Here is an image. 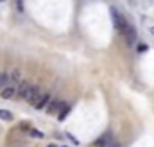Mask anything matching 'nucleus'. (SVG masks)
Returning <instances> with one entry per match:
<instances>
[{"mask_svg":"<svg viewBox=\"0 0 154 147\" xmlns=\"http://www.w3.org/2000/svg\"><path fill=\"white\" fill-rule=\"evenodd\" d=\"M16 86H18V83H7L4 88H0V97L2 99H13L16 95Z\"/></svg>","mask_w":154,"mask_h":147,"instance_id":"obj_2","label":"nucleus"},{"mask_svg":"<svg viewBox=\"0 0 154 147\" xmlns=\"http://www.w3.org/2000/svg\"><path fill=\"white\" fill-rule=\"evenodd\" d=\"M0 118L2 120H7V122H11L13 120V113L7 110H0Z\"/></svg>","mask_w":154,"mask_h":147,"instance_id":"obj_11","label":"nucleus"},{"mask_svg":"<svg viewBox=\"0 0 154 147\" xmlns=\"http://www.w3.org/2000/svg\"><path fill=\"white\" fill-rule=\"evenodd\" d=\"M20 74H22V72H20L18 68H14L11 74H7V79H9V83H18V79H20Z\"/></svg>","mask_w":154,"mask_h":147,"instance_id":"obj_9","label":"nucleus"},{"mask_svg":"<svg viewBox=\"0 0 154 147\" xmlns=\"http://www.w3.org/2000/svg\"><path fill=\"white\" fill-rule=\"evenodd\" d=\"M59 147H66V145H59Z\"/></svg>","mask_w":154,"mask_h":147,"instance_id":"obj_16","label":"nucleus"},{"mask_svg":"<svg viewBox=\"0 0 154 147\" xmlns=\"http://www.w3.org/2000/svg\"><path fill=\"white\" fill-rule=\"evenodd\" d=\"M29 135H31V136H36V138H43V133H41L39 129H34V127L29 129Z\"/></svg>","mask_w":154,"mask_h":147,"instance_id":"obj_12","label":"nucleus"},{"mask_svg":"<svg viewBox=\"0 0 154 147\" xmlns=\"http://www.w3.org/2000/svg\"><path fill=\"white\" fill-rule=\"evenodd\" d=\"M124 36H125V41L129 47H134V41H136V29L133 25H127L125 31H124Z\"/></svg>","mask_w":154,"mask_h":147,"instance_id":"obj_5","label":"nucleus"},{"mask_svg":"<svg viewBox=\"0 0 154 147\" xmlns=\"http://www.w3.org/2000/svg\"><path fill=\"white\" fill-rule=\"evenodd\" d=\"M145 50H147V45L145 43H140L138 45V52H145Z\"/></svg>","mask_w":154,"mask_h":147,"instance_id":"obj_13","label":"nucleus"},{"mask_svg":"<svg viewBox=\"0 0 154 147\" xmlns=\"http://www.w3.org/2000/svg\"><path fill=\"white\" fill-rule=\"evenodd\" d=\"M32 84L29 83V81H22V83H18V86H16V95L14 97H18V99H23L25 101V97H27V93H29V88H31Z\"/></svg>","mask_w":154,"mask_h":147,"instance_id":"obj_3","label":"nucleus"},{"mask_svg":"<svg viewBox=\"0 0 154 147\" xmlns=\"http://www.w3.org/2000/svg\"><path fill=\"white\" fill-rule=\"evenodd\" d=\"M0 2H4V0H0Z\"/></svg>","mask_w":154,"mask_h":147,"instance_id":"obj_17","label":"nucleus"},{"mask_svg":"<svg viewBox=\"0 0 154 147\" xmlns=\"http://www.w3.org/2000/svg\"><path fill=\"white\" fill-rule=\"evenodd\" d=\"M68 111H70V106H68V104L65 102V104L61 106V110L57 111V118H59V120H63V118L66 117V113H68Z\"/></svg>","mask_w":154,"mask_h":147,"instance_id":"obj_10","label":"nucleus"},{"mask_svg":"<svg viewBox=\"0 0 154 147\" xmlns=\"http://www.w3.org/2000/svg\"><path fill=\"white\" fill-rule=\"evenodd\" d=\"M47 147H57V145H56V144H48Z\"/></svg>","mask_w":154,"mask_h":147,"instance_id":"obj_15","label":"nucleus"},{"mask_svg":"<svg viewBox=\"0 0 154 147\" xmlns=\"http://www.w3.org/2000/svg\"><path fill=\"white\" fill-rule=\"evenodd\" d=\"M111 142H113V136H111V133L108 131V133H104V135L95 142V145H97V147H109Z\"/></svg>","mask_w":154,"mask_h":147,"instance_id":"obj_8","label":"nucleus"},{"mask_svg":"<svg viewBox=\"0 0 154 147\" xmlns=\"http://www.w3.org/2000/svg\"><path fill=\"white\" fill-rule=\"evenodd\" d=\"M50 99H52V95L50 93H39V97L36 99V102H34V108H38V110H45L47 108V104L50 102Z\"/></svg>","mask_w":154,"mask_h":147,"instance_id":"obj_7","label":"nucleus"},{"mask_svg":"<svg viewBox=\"0 0 154 147\" xmlns=\"http://www.w3.org/2000/svg\"><path fill=\"white\" fill-rule=\"evenodd\" d=\"M111 14H113V22H115V27H116V31L118 33H122L124 34V31H125V27L129 25L127 22H125V18L116 11V9H111Z\"/></svg>","mask_w":154,"mask_h":147,"instance_id":"obj_1","label":"nucleus"},{"mask_svg":"<svg viewBox=\"0 0 154 147\" xmlns=\"http://www.w3.org/2000/svg\"><path fill=\"white\" fill-rule=\"evenodd\" d=\"M39 93H41V88H39V86H36V84H32V86L29 88V93H27L25 101H27L29 104H32V106H34V102H36V99L39 97Z\"/></svg>","mask_w":154,"mask_h":147,"instance_id":"obj_6","label":"nucleus"},{"mask_svg":"<svg viewBox=\"0 0 154 147\" xmlns=\"http://www.w3.org/2000/svg\"><path fill=\"white\" fill-rule=\"evenodd\" d=\"M63 104H65V102H63L61 99H50V102L47 104V108H45V110H47L48 115H57V111L61 110V106H63Z\"/></svg>","mask_w":154,"mask_h":147,"instance_id":"obj_4","label":"nucleus"},{"mask_svg":"<svg viewBox=\"0 0 154 147\" xmlns=\"http://www.w3.org/2000/svg\"><path fill=\"white\" fill-rule=\"evenodd\" d=\"M149 33H151V34L154 36V27H151V29H149Z\"/></svg>","mask_w":154,"mask_h":147,"instance_id":"obj_14","label":"nucleus"}]
</instances>
